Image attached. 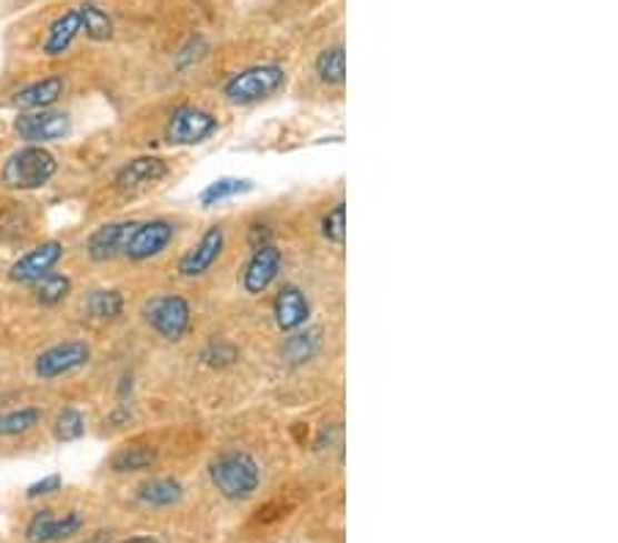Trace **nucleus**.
<instances>
[{"instance_id": "f257e3e1", "label": "nucleus", "mask_w": 618, "mask_h": 543, "mask_svg": "<svg viewBox=\"0 0 618 543\" xmlns=\"http://www.w3.org/2000/svg\"><path fill=\"white\" fill-rule=\"evenodd\" d=\"M209 481L218 489L220 497L231 502H245L256 497L261 486L259 461L245 451H223L209 464Z\"/></svg>"}, {"instance_id": "f03ea898", "label": "nucleus", "mask_w": 618, "mask_h": 543, "mask_svg": "<svg viewBox=\"0 0 618 543\" xmlns=\"http://www.w3.org/2000/svg\"><path fill=\"white\" fill-rule=\"evenodd\" d=\"M58 173V160L44 145H22L6 157L0 168V184L9 190L28 192L48 187Z\"/></svg>"}, {"instance_id": "7ed1b4c3", "label": "nucleus", "mask_w": 618, "mask_h": 543, "mask_svg": "<svg viewBox=\"0 0 618 543\" xmlns=\"http://www.w3.org/2000/svg\"><path fill=\"white\" fill-rule=\"evenodd\" d=\"M286 89V69L278 63H253L239 72L231 74L223 83L226 102L248 108V104H259L265 99L276 97L278 91Z\"/></svg>"}, {"instance_id": "20e7f679", "label": "nucleus", "mask_w": 618, "mask_h": 543, "mask_svg": "<svg viewBox=\"0 0 618 543\" xmlns=\"http://www.w3.org/2000/svg\"><path fill=\"white\" fill-rule=\"evenodd\" d=\"M141 316L157 338L168 343H179L188 338L192 326V308L188 296L177 294V291H162V294L149 296L143 302Z\"/></svg>"}, {"instance_id": "39448f33", "label": "nucleus", "mask_w": 618, "mask_h": 543, "mask_svg": "<svg viewBox=\"0 0 618 543\" xmlns=\"http://www.w3.org/2000/svg\"><path fill=\"white\" fill-rule=\"evenodd\" d=\"M220 132V119L212 110L201 108V104H179L171 110L162 130V140L168 145H201L209 138H215Z\"/></svg>"}, {"instance_id": "423d86ee", "label": "nucleus", "mask_w": 618, "mask_h": 543, "mask_svg": "<svg viewBox=\"0 0 618 543\" xmlns=\"http://www.w3.org/2000/svg\"><path fill=\"white\" fill-rule=\"evenodd\" d=\"M179 225L168 218H151L143 223H136L132 228L130 239L124 244V259L132 264H146V261H154L177 242Z\"/></svg>"}, {"instance_id": "0eeeda50", "label": "nucleus", "mask_w": 618, "mask_h": 543, "mask_svg": "<svg viewBox=\"0 0 618 543\" xmlns=\"http://www.w3.org/2000/svg\"><path fill=\"white\" fill-rule=\"evenodd\" d=\"M283 253L276 242L259 244L250 248L248 261L239 270V289L245 296H261L276 285V280L281 278Z\"/></svg>"}, {"instance_id": "6e6552de", "label": "nucleus", "mask_w": 618, "mask_h": 543, "mask_svg": "<svg viewBox=\"0 0 618 543\" xmlns=\"http://www.w3.org/2000/svg\"><path fill=\"white\" fill-rule=\"evenodd\" d=\"M226 253V225L212 223L203 228L201 237L190 244L179 259L177 272L185 280H201L212 272V267L218 264L220 255Z\"/></svg>"}, {"instance_id": "1a4fd4ad", "label": "nucleus", "mask_w": 618, "mask_h": 543, "mask_svg": "<svg viewBox=\"0 0 618 543\" xmlns=\"http://www.w3.org/2000/svg\"><path fill=\"white\" fill-rule=\"evenodd\" d=\"M86 527V513L78 507L69 511H52L42 507L26 524V543H61L74 539Z\"/></svg>"}, {"instance_id": "9d476101", "label": "nucleus", "mask_w": 618, "mask_h": 543, "mask_svg": "<svg viewBox=\"0 0 618 543\" xmlns=\"http://www.w3.org/2000/svg\"><path fill=\"white\" fill-rule=\"evenodd\" d=\"M17 138L26 145H44L56 143V140L69 138L72 132V119L61 110H31V113H20L14 119Z\"/></svg>"}, {"instance_id": "9b49d317", "label": "nucleus", "mask_w": 618, "mask_h": 543, "mask_svg": "<svg viewBox=\"0 0 618 543\" xmlns=\"http://www.w3.org/2000/svg\"><path fill=\"white\" fill-rule=\"evenodd\" d=\"M91 362V346L86 341H63L56 346L44 349L37 360H33V373L42 382L69 376V373L80 371Z\"/></svg>"}, {"instance_id": "f8f14e48", "label": "nucleus", "mask_w": 618, "mask_h": 543, "mask_svg": "<svg viewBox=\"0 0 618 543\" xmlns=\"http://www.w3.org/2000/svg\"><path fill=\"white\" fill-rule=\"evenodd\" d=\"M168 177V160L157 154H143V157H132L130 162L119 168L116 173L113 187L124 195H136V192L149 190V187L160 184L162 179Z\"/></svg>"}, {"instance_id": "ddd939ff", "label": "nucleus", "mask_w": 618, "mask_h": 543, "mask_svg": "<svg viewBox=\"0 0 618 543\" xmlns=\"http://www.w3.org/2000/svg\"><path fill=\"white\" fill-rule=\"evenodd\" d=\"M61 259H63V244L58 242V239H48V242L28 250L26 255H20V259L9 267V280L20 285H33L39 278H44V274L56 270V264Z\"/></svg>"}, {"instance_id": "4468645a", "label": "nucleus", "mask_w": 618, "mask_h": 543, "mask_svg": "<svg viewBox=\"0 0 618 543\" xmlns=\"http://www.w3.org/2000/svg\"><path fill=\"white\" fill-rule=\"evenodd\" d=\"M136 223L138 220H113V223H104L97 231H91V237L86 239V255H89V261L108 264V261L119 259L124 253V244Z\"/></svg>"}, {"instance_id": "2eb2a0df", "label": "nucleus", "mask_w": 618, "mask_h": 543, "mask_svg": "<svg viewBox=\"0 0 618 543\" xmlns=\"http://www.w3.org/2000/svg\"><path fill=\"white\" fill-rule=\"evenodd\" d=\"M272 319H276V326L281 332H297L308 324L311 319V305H308V296L302 294L300 285L286 283L281 291L272 300Z\"/></svg>"}, {"instance_id": "dca6fc26", "label": "nucleus", "mask_w": 618, "mask_h": 543, "mask_svg": "<svg viewBox=\"0 0 618 543\" xmlns=\"http://www.w3.org/2000/svg\"><path fill=\"white\" fill-rule=\"evenodd\" d=\"M63 91H67V83H63L61 74H50V78L33 80V83L22 86V89L14 93V104L22 110V113H31V110H50L52 104L63 97Z\"/></svg>"}, {"instance_id": "f3484780", "label": "nucleus", "mask_w": 618, "mask_h": 543, "mask_svg": "<svg viewBox=\"0 0 618 543\" xmlns=\"http://www.w3.org/2000/svg\"><path fill=\"white\" fill-rule=\"evenodd\" d=\"M83 33V22H80V11L69 9L63 14H58L56 20L50 22L48 33H44L42 52L48 58H58L63 52H69V47L78 42V37Z\"/></svg>"}, {"instance_id": "a211bd4d", "label": "nucleus", "mask_w": 618, "mask_h": 543, "mask_svg": "<svg viewBox=\"0 0 618 543\" xmlns=\"http://www.w3.org/2000/svg\"><path fill=\"white\" fill-rule=\"evenodd\" d=\"M182 497H185V486L177 481V477H151V481L141 483L136 492V500L141 502L143 507H151V511L179 505Z\"/></svg>"}, {"instance_id": "6ab92c4d", "label": "nucleus", "mask_w": 618, "mask_h": 543, "mask_svg": "<svg viewBox=\"0 0 618 543\" xmlns=\"http://www.w3.org/2000/svg\"><path fill=\"white\" fill-rule=\"evenodd\" d=\"M124 294L119 289H94L86 294L83 311L94 321H116L124 316Z\"/></svg>"}, {"instance_id": "aec40b11", "label": "nucleus", "mask_w": 618, "mask_h": 543, "mask_svg": "<svg viewBox=\"0 0 618 543\" xmlns=\"http://www.w3.org/2000/svg\"><path fill=\"white\" fill-rule=\"evenodd\" d=\"M157 464V448L143 445V442H132V445L119 448L110 459V470L119 475H130V472H146Z\"/></svg>"}, {"instance_id": "412c9836", "label": "nucleus", "mask_w": 618, "mask_h": 543, "mask_svg": "<svg viewBox=\"0 0 618 543\" xmlns=\"http://www.w3.org/2000/svg\"><path fill=\"white\" fill-rule=\"evenodd\" d=\"M319 354V330H297L289 332V338L283 341L281 358L289 362V365H306Z\"/></svg>"}, {"instance_id": "4be33fe9", "label": "nucleus", "mask_w": 618, "mask_h": 543, "mask_svg": "<svg viewBox=\"0 0 618 543\" xmlns=\"http://www.w3.org/2000/svg\"><path fill=\"white\" fill-rule=\"evenodd\" d=\"M313 72L325 86H343L347 80V52L343 44H330L313 61Z\"/></svg>"}, {"instance_id": "5701e85b", "label": "nucleus", "mask_w": 618, "mask_h": 543, "mask_svg": "<svg viewBox=\"0 0 618 543\" xmlns=\"http://www.w3.org/2000/svg\"><path fill=\"white\" fill-rule=\"evenodd\" d=\"M31 289H33V300H37V305L56 308V305H61L69 294H72V280L61 272H48L44 278H39Z\"/></svg>"}, {"instance_id": "b1692460", "label": "nucleus", "mask_w": 618, "mask_h": 543, "mask_svg": "<svg viewBox=\"0 0 618 543\" xmlns=\"http://www.w3.org/2000/svg\"><path fill=\"white\" fill-rule=\"evenodd\" d=\"M78 11L80 22H83V33L91 42H108L113 37V20H110V14L102 6L94 3V0H86V3L78 6Z\"/></svg>"}, {"instance_id": "393cba45", "label": "nucleus", "mask_w": 618, "mask_h": 543, "mask_svg": "<svg viewBox=\"0 0 618 543\" xmlns=\"http://www.w3.org/2000/svg\"><path fill=\"white\" fill-rule=\"evenodd\" d=\"M250 190H253V181H250V179L226 177V179L212 181V184H209L207 190L198 195V203H201L203 209H212V207H218V203L231 201V198L245 195V192H250Z\"/></svg>"}, {"instance_id": "a878e982", "label": "nucleus", "mask_w": 618, "mask_h": 543, "mask_svg": "<svg viewBox=\"0 0 618 543\" xmlns=\"http://www.w3.org/2000/svg\"><path fill=\"white\" fill-rule=\"evenodd\" d=\"M42 423V409L22 406L0 414V436H22Z\"/></svg>"}, {"instance_id": "bb28decb", "label": "nucleus", "mask_w": 618, "mask_h": 543, "mask_svg": "<svg viewBox=\"0 0 618 543\" xmlns=\"http://www.w3.org/2000/svg\"><path fill=\"white\" fill-rule=\"evenodd\" d=\"M52 434L58 442H78L80 436H86V418L80 414V409H61L52 420Z\"/></svg>"}, {"instance_id": "cd10ccee", "label": "nucleus", "mask_w": 618, "mask_h": 543, "mask_svg": "<svg viewBox=\"0 0 618 543\" xmlns=\"http://www.w3.org/2000/svg\"><path fill=\"white\" fill-rule=\"evenodd\" d=\"M201 360L207 362V365L223 371V368H231L239 360V349L231 341H226V338H215V341H209L207 346H203Z\"/></svg>"}, {"instance_id": "c85d7f7f", "label": "nucleus", "mask_w": 618, "mask_h": 543, "mask_svg": "<svg viewBox=\"0 0 618 543\" xmlns=\"http://www.w3.org/2000/svg\"><path fill=\"white\" fill-rule=\"evenodd\" d=\"M319 231H322L325 242L341 248L343 239H347V207H343V203H336V207L322 218Z\"/></svg>"}, {"instance_id": "c756f323", "label": "nucleus", "mask_w": 618, "mask_h": 543, "mask_svg": "<svg viewBox=\"0 0 618 543\" xmlns=\"http://www.w3.org/2000/svg\"><path fill=\"white\" fill-rule=\"evenodd\" d=\"M209 52V44L203 37H190L188 42L179 47V52L173 56V63H177V69H192L198 61H201L203 56Z\"/></svg>"}, {"instance_id": "7c9ffc66", "label": "nucleus", "mask_w": 618, "mask_h": 543, "mask_svg": "<svg viewBox=\"0 0 618 543\" xmlns=\"http://www.w3.org/2000/svg\"><path fill=\"white\" fill-rule=\"evenodd\" d=\"M61 486H63V477L61 475H48V477H42V481L31 483V486H28V492H26V497L28 500L50 497V494L61 492Z\"/></svg>"}, {"instance_id": "2f4dec72", "label": "nucleus", "mask_w": 618, "mask_h": 543, "mask_svg": "<svg viewBox=\"0 0 618 543\" xmlns=\"http://www.w3.org/2000/svg\"><path fill=\"white\" fill-rule=\"evenodd\" d=\"M132 420V406L127 404V401H121V404H116L113 412L104 418V425H110V429H124V425H130Z\"/></svg>"}, {"instance_id": "473e14b6", "label": "nucleus", "mask_w": 618, "mask_h": 543, "mask_svg": "<svg viewBox=\"0 0 618 543\" xmlns=\"http://www.w3.org/2000/svg\"><path fill=\"white\" fill-rule=\"evenodd\" d=\"M119 543H160L154 539V535H136V539H127V541H119Z\"/></svg>"}]
</instances>
